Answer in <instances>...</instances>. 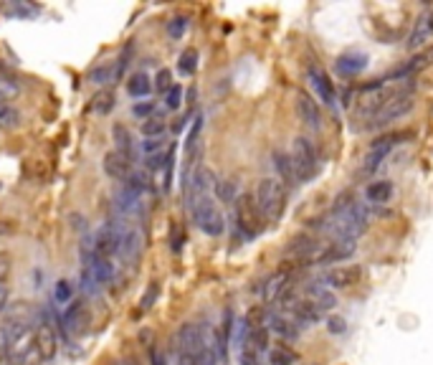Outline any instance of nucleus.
<instances>
[{"instance_id": "obj_21", "label": "nucleus", "mask_w": 433, "mask_h": 365, "mask_svg": "<svg viewBox=\"0 0 433 365\" xmlns=\"http://www.w3.org/2000/svg\"><path fill=\"white\" fill-rule=\"evenodd\" d=\"M431 61H433V49L418 51V54L403 63L401 69L390 76V79H415V74H418V71H423V69H428V66H431Z\"/></svg>"}, {"instance_id": "obj_47", "label": "nucleus", "mask_w": 433, "mask_h": 365, "mask_svg": "<svg viewBox=\"0 0 433 365\" xmlns=\"http://www.w3.org/2000/svg\"><path fill=\"white\" fill-rule=\"evenodd\" d=\"M117 365H125V363H117Z\"/></svg>"}, {"instance_id": "obj_14", "label": "nucleus", "mask_w": 433, "mask_h": 365, "mask_svg": "<svg viewBox=\"0 0 433 365\" xmlns=\"http://www.w3.org/2000/svg\"><path fill=\"white\" fill-rule=\"evenodd\" d=\"M296 114L304 127L309 130H322V109L320 101L314 99L309 92H296Z\"/></svg>"}, {"instance_id": "obj_3", "label": "nucleus", "mask_w": 433, "mask_h": 365, "mask_svg": "<svg viewBox=\"0 0 433 365\" xmlns=\"http://www.w3.org/2000/svg\"><path fill=\"white\" fill-rule=\"evenodd\" d=\"M185 206H188V214H190V218H193V223L201 228L206 236H220V233L226 231V218H223L218 203H215V198L211 193L188 198Z\"/></svg>"}, {"instance_id": "obj_24", "label": "nucleus", "mask_w": 433, "mask_h": 365, "mask_svg": "<svg viewBox=\"0 0 433 365\" xmlns=\"http://www.w3.org/2000/svg\"><path fill=\"white\" fill-rule=\"evenodd\" d=\"M271 160H274V168L279 171V180L287 185V188H296L299 185V178H296L294 168H291V163H289V155H284V152H274L271 155Z\"/></svg>"}, {"instance_id": "obj_18", "label": "nucleus", "mask_w": 433, "mask_h": 365, "mask_svg": "<svg viewBox=\"0 0 433 365\" xmlns=\"http://www.w3.org/2000/svg\"><path fill=\"white\" fill-rule=\"evenodd\" d=\"M266 328H269V333L279 335L282 340H299L301 335V325L294 320V317L289 315H279V312H274V315H269V320H266Z\"/></svg>"}, {"instance_id": "obj_15", "label": "nucleus", "mask_w": 433, "mask_h": 365, "mask_svg": "<svg viewBox=\"0 0 433 365\" xmlns=\"http://www.w3.org/2000/svg\"><path fill=\"white\" fill-rule=\"evenodd\" d=\"M301 297H304L307 302H312L320 312L337 307V295H334L330 287H325L322 282H307L301 287Z\"/></svg>"}, {"instance_id": "obj_13", "label": "nucleus", "mask_w": 433, "mask_h": 365, "mask_svg": "<svg viewBox=\"0 0 433 365\" xmlns=\"http://www.w3.org/2000/svg\"><path fill=\"white\" fill-rule=\"evenodd\" d=\"M433 41V11L418 13L413 20V28L408 33V41H406V49L408 51H421L423 46H428Z\"/></svg>"}, {"instance_id": "obj_26", "label": "nucleus", "mask_w": 433, "mask_h": 365, "mask_svg": "<svg viewBox=\"0 0 433 365\" xmlns=\"http://www.w3.org/2000/svg\"><path fill=\"white\" fill-rule=\"evenodd\" d=\"M20 120H23V114L18 112V107L0 99V130H15Z\"/></svg>"}, {"instance_id": "obj_6", "label": "nucleus", "mask_w": 433, "mask_h": 365, "mask_svg": "<svg viewBox=\"0 0 433 365\" xmlns=\"http://www.w3.org/2000/svg\"><path fill=\"white\" fill-rule=\"evenodd\" d=\"M415 107V99L413 94H403V97H396V99L385 101L383 107L377 109L372 117H368V120L363 122V127L360 130H368V132H375V130H385L388 125H393V122L403 120L406 114H410Z\"/></svg>"}, {"instance_id": "obj_46", "label": "nucleus", "mask_w": 433, "mask_h": 365, "mask_svg": "<svg viewBox=\"0 0 433 365\" xmlns=\"http://www.w3.org/2000/svg\"><path fill=\"white\" fill-rule=\"evenodd\" d=\"M6 302H8V290L3 287V284H0V312L6 309Z\"/></svg>"}, {"instance_id": "obj_16", "label": "nucleus", "mask_w": 433, "mask_h": 365, "mask_svg": "<svg viewBox=\"0 0 433 365\" xmlns=\"http://www.w3.org/2000/svg\"><path fill=\"white\" fill-rule=\"evenodd\" d=\"M368 63H370V58H368L365 51H347V54L337 56L334 71H337L339 76H345V79H355V76H360L368 69Z\"/></svg>"}, {"instance_id": "obj_5", "label": "nucleus", "mask_w": 433, "mask_h": 365, "mask_svg": "<svg viewBox=\"0 0 433 365\" xmlns=\"http://www.w3.org/2000/svg\"><path fill=\"white\" fill-rule=\"evenodd\" d=\"M410 137V132H390V135H383V137H377V140H372V145L368 147V152H365V158H363V163H360V171H358V175H363V178H370L372 173L380 168V165L388 160V155L393 150H396L398 145H401L403 140H408Z\"/></svg>"}, {"instance_id": "obj_20", "label": "nucleus", "mask_w": 433, "mask_h": 365, "mask_svg": "<svg viewBox=\"0 0 433 365\" xmlns=\"http://www.w3.org/2000/svg\"><path fill=\"white\" fill-rule=\"evenodd\" d=\"M104 173H107L112 180H120L125 182L127 178L132 175V160L125 158L122 152H107V158H104Z\"/></svg>"}, {"instance_id": "obj_7", "label": "nucleus", "mask_w": 433, "mask_h": 365, "mask_svg": "<svg viewBox=\"0 0 433 365\" xmlns=\"http://www.w3.org/2000/svg\"><path fill=\"white\" fill-rule=\"evenodd\" d=\"M233 223L239 228L244 239H256L261 228H264V218L258 214L256 198L253 195H239L233 203Z\"/></svg>"}, {"instance_id": "obj_33", "label": "nucleus", "mask_w": 433, "mask_h": 365, "mask_svg": "<svg viewBox=\"0 0 433 365\" xmlns=\"http://www.w3.org/2000/svg\"><path fill=\"white\" fill-rule=\"evenodd\" d=\"M185 31H188V18L185 16H175V18L168 20V36L172 41H180L185 36Z\"/></svg>"}, {"instance_id": "obj_31", "label": "nucleus", "mask_w": 433, "mask_h": 365, "mask_svg": "<svg viewBox=\"0 0 433 365\" xmlns=\"http://www.w3.org/2000/svg\"><path fill=\"white\" fill-rule=\"evenodd\" d=\"M195 69H198V51L195 49H188L180 54V61H177V71L182 76H193Z\"/></svg>"}, {"instance_id": "obj_34", "label": "nucleus", "mask_w": 433, "mask_h": 365, "mask_svg": "<svg viewBox=\"0 0 433 365\" xmlns=\"http://www.w3.org/2000/svg\"><path fill=\"white\" fill-rule=\"evenodd\" d=\"M94 112L96 114H109L114 109V92H99V94L94 97Z\"/></svg>"}, {"instance_id": "obj_9", "label": "nucleus", "mask_w": 433, "mask_h": 365, "mask_svg": "<svg viewBox=\"0 0 433 365\" xmlns=\"http://www.w3.org/2000/svg\"><path fill=\"white\" fill-rule=\"evenodd\" d=\"M363 279V269L360 264H345V266H332V269H327L317 282H322L325 287L330 290H350L355 284Z\"/></svg>"}, {"instance_id": "obj_22", "label": "nucleus", "mask_w": 433, "mask_h": 365, "mask_svg": "<svg viewBox=\"0 0 433 365\" xmlns=\"http://www.w3.org/2000/svg\"><path fill=\"white\" fill-rule=\"evenodd\" d=\"M393 182L390 180H370L368 188H365V201L372 203V206H385V203L393 198Z\"/></svg>"}, {"instance_id": "obj_12", "label": "nucleus", "mask_w": 433, "mask_h": 365, "mask_svg": "<svg viewBox=\"0 0 433 365\" xmlns=\"http://www.w3.org/2000/svg\"><path fill=\"white\" fill-rule=\"evenodd\" d=\"M307 79H309V87H312L314 97H317L322 104H327V107H334L337 92H334V84H332V79H330V74H327L322 66L312 63L307 69Z\"/></svg>"}, {"instance_id": "obj_25", "label": "nucleus", "mask_w": 433, "mask_h": 365, "mask_svg": "<svg viewBox=\"0 0 433 365\" xmlns=\"http://www.w3.org/2000/svg\"><path fill=\"white\" fill-rule=\"evenodd\" d=\"M89 82L96 84V87H107V84L117 82V76H114V61H101L99 66L89 71Z\"/></svg>"}, {"instance_id": "obj_45", "label": "nucleus", "mask_w": 433, "mask_h": 365, "mask_svg": "<svg viewBox=\"0 0 433 365\" xmlns=\"http://www.w3.org/2000/svg\"><path fill=\"white\" fill-rule=\"evenodd\" d=\"M177 365H198V360H195L193 355L177 353Z\"/></svg>"}, {"instance_id": "obj_43", "label": "nucleus", "mask_w": 433, "mask_h": 365, "mask_svg": "<svg viewBox=\"0 0 433 365\" xmlns=\"http://www.w3.org/2000/svg\"><path fill=\"white\" fill-rule=\"evenodd\" d=\"M54 299H56V304H69L71 302V284L58 282L56 290H54Z\"/></svg>"}, {"instance_id": "obj_27", "label": "nucleus", "mask_w": 433, "mask_h": 365, "mask_svg": "<svg viewBox=\"0 0 433 365\" xmlns=\"http://www.w3.org/2000/svg\"><path fill=\"white\" fill-rule=\"evenodd\" d=\"M296 353L291 347H284V345H274L269 347V353H266V365H296Z\"/></svg>"}, {"instance_id": "obj_37", "label": "nucleus", "mask_w": 433, "mask_h": 365, "mask_svg": "<svg viewBox=\"0 0 433 365\" xmlns=\"http://www.w3.org/2000/svg\"><path fill=\"white\" fill-rule=\"evenodd\" d=\"M215 195H218L220 201H226V203H236V182L231 180H223V182H215Z\"/></svg>"}, {"instance_id": "obj_42", "label": "nucleus", "mask_w": 433, "mask_h": 365, "mask_svg": "<svg viewBox=\"0 0 433 365\" xmlns=\"http://www.w3.org/2000/svg\"><path fill=\"white\" fill-rule=\"evenodd\" d=\"M132 114L134 117H139V120H150L152 114H155V101L144 99V101H137L132 107Z\"/></svg>"}, {"instance_id": "obj_17", "label": "nucleus", "mask_w": 433, "mask_h": 365, "mask_svg": "<svg viewBox=\"0 0 433 365\" xmlns=\"http://www.w3.org/2000/svg\"><path fill=\"white\" fill-rule=\"evenodd\" d=\"M89 322H92V317H89V309L84 307V302H69L61 317V330H66L69 335H82L87 333Z\"/></svg>"}, {"instance_id": "obj_35", "label": "nucleus", "mask_w": 433, "mask_h": 365, "mask_svg": "<svg viewBox=\"0 0 433 365\" xmlns=\"http://www.w3.org/2000/svg\"><path fill=\"white\" fill-rule=\"evenodd\" d=\"M20 94V87L13 79H8L6 74H0V99L3 101H11Z\"/></svg>"}, {"instance_id": "obj_29", "label": "nucleus", "mask_w": 433, "mask_h": 365, "mask_svg": "<svg viewBox=\"0 0 433 365\" xmlns=\"http://www.w3.org/2000/svg\"><path fill=\"white\" fill-rule=\"evenodd\" d=\"M0 11L6 13V16H11V18H33V16H38L36 6H28V3H20V0L0 6Z\"/></svg>"}, {"instance_id": "obj_40", "label": "nucleus", "mask_w": 433, "mask_h": 365, "mask_svg": "<svg viewBox=\"0 0 433 365\" xmlns=\"http://www.w3.org/2000/svg\"><path fill=\"white\" fill-rule=\"evenodd\" d=\"M327 333L330 335H345L347 333V320L339 315H330L327 317Z\"/></svg>"}, {"instance_id": "obj_36", "label": "nucleus", "mask_w": 433, "mask_h": 365, "mask_svg": "<svg viewBox=\"0 0 433 365\" xmlns=\"http://www.w3.org/2000/svg\"><path fill=\"white\" fill-rule=\"evenodd\" d=\"M239 363L241 365H266L264 363V355L258 353V350H253L251 345H244L239 350Z\"/></svg>"}, {"instance_id": "obj_11", "label": "nucleus", "mask_w": 433, "mask_h": 365, "mask_svg": "<svg viewBox=\"0 0 433 365\" xmlns=\"http://www.w3.org/2000/svg\"><path fill=\"white\" fill-rule=\"evenodd\" d=\"M208 335L201 325H195V322H185L180 330H177V353H185V355H193L198 358V353L203 350V345L208 342Z\"/></svg>"}, {"instance_id": "obj_30", "label": "nucleus", "mask_w": 433, "mask_h": 365, "mask_svg": "<svg viewBox=\"0 0 433 365\" xmlns=\"http://www.w3.org/2000/svg\"><path fill=\"white\" fill-rule=\"evenodd\" d=\"M165 130H168V125H165L163 117H150V120H144L142 127H139L142 137H165Z\"/></svg>"}, {"instance_id": "obj_2", "label": "nucleus", "mask_w": 433, "mask_h": 365, "mask_svg": "<svg viewBox=\"0 0 433 365\" xmlns=\"http://www.w3.org/2000/svg\"><path fill=\"white\" fill-rule=\"evenodd\" d=\"M253 198H256L258 214H261L264 223H279L284 211H287L289 188L279 178H261Z\"/></svg>"}, {"instance_id": "obj_4", "label": "nucleus", "mask_w": 433, "mask_h": 365, "mask_svg": "<svg viewBox=\"0 0 433 365\" xmlns=\"http://www.w3.org/2000/svg\"><path fill=\"white\" fill-rule=\"evenodd\" d=\"M287 155L299 182H309L320 173V155H317V147H314V142L309 137L291 140V147H289Z\"/></svg>"}, {"instance_id": "obj_28", "label": "nucleus", "mask_w": 433, "mask_h": 365, "mask_svg": "<svg viewBox=\"0 0 433 365\" xmlns=\"http://www.w3.org/2000/svg\"><path fill=\"white\" fill-rule=\"evenodd\" d=\"M112 135H114V142H117V152H122L125 158L132 160L134 158V142H132V135L127 132V127L117 125L112 130Z\"/></svg>"}, {"instance_id": "obj_10", "label": "nucleus", "mask_w": 433, "mask_h": 365, "mask_svg": "<svg viewBox=\"0 0 433 365\" xmlns=\"http://www.w3.org/2000/svg\"><path fill=\"white\" fill-rule=\"evenodd\" d=\"M355 252H358V241L332 239L330 244H322L320 254L314 256L312 264H339V261H347V259L355 256Z\"/></svg>"}, {"instance_id": "obj_23", "label": "nucleus", "mask_w": 433, "mask_h": 365, "mask_svg": "<svg viewBox=\"0 0 433 365\" xmlns=\"http://www.w3.org/2000/svg\"><path fill=\"white\" fill-rule=\"evenodd\" d=\"M152 89H155V84L150 82V76L144 74V71L132 74L130 76V82H127V94L134 97V99H147Z\"/></svg>"}, {"instance_id": "obj_44", "label": "nucleus", "mask_w": 433, "mask_h": 365, "mask_svg": "<svg viewBox=\"0 0 433 365\" xmlns=\"http://www.w3.org/2000/svg\"><path fill=\"white\" fill-rule=\"evenodd\" d=\"M150 363L152 365H168V360H165V355L157 350V347H152L150 350Z\"/></svg>"}, {"instance_id": "obj_19", "label": "nucleus", "mask_w": 433, "mask_h": 365, "mask_svg": "<svg viewBox=\"0 0 433 365\" xmlns=\"http://www.w3.org/2000/svg\"><path fill=\"white\" fill-rule=\"evenodd\" d=\"M291 287V271L289 269H279V271H274L269 279H266V284H264V299L266 302H279L282 299V295L284 292Z\"/></svg>"}, {"instance_id": "obj_41", "label": "nucleus", "mask_w": 433, "mask_h": 365, "mask_svg": "<svg viewBox=\"0 0 433 365\" xmlns=\"http://www.w3.org/2000/svg\"><path fill=\"white\" fill-rule=\"evenodd\" d=\"M155 89H157V92H163V94H168L170 89H172V74H170V69H160V71H157Z\"/></svg>"}, {"instance_id": "obj_1", "label": "nucleus", "mask_w": 433, "mask_h": 365, "mask_svg": "<svg viewBox=\"0 0 433 365\" xmlns=\"http://www.w3.org/2000/svg\"><path fill=\"white\" fill-rule=\"evenodd\" d=\"M370 226V216H368V208L363 203H358L352 195H339L337 203H334L332 214L327 216L325 221V231L332 236V239H350L358 241L365 231Z\"/></svg>"}, {"instance_id": "obj_32", "label": "nucleus", "mask_w": 433, "mask_h": 365, "mask_svg": "<svg viewBox=\"0 0 433 365\" xmlns=\"http://www.w3.org/2000/svg\"><path fill=\"white\" fill-rule=\"evenodd\" d=\"M168 140L165 137H144L139 142V152H142V158H150V155H157V152H165L168 150Z\"/></svg>"}, {"instance_id": "obj_8", "label": "nucleus", "mask_w": 433, "mask_h": 365, "mask_svg": "<svg viewBox=\"0 0 433 365\" xmlns=\"http://www.w3.org/2000/svg\"><path fill=\"white\" fill-rule=\"evenodd\" d=\"M36 350L41 355V360H51L58 350V335H56V325H54V315L49 309H44L38 315V325H36Z\"/></svg>"}, {"instance_id": "obj_38", "label": "nucleus", "mask_w": 433, "mask_h": 365, "mask_svg": "<svg viewBox=\"0 0 433 365\" xmlns=\"http://www.w3.org/2000/svg\"><path fill=\"white\" fill-rule=\"evenodd\" d=\"M180 104H182V87L180 84H172V89L165 94V107L170 112H175V109H180Z\"/></svg>"}, {"instance_id": "obj_39", "label": "nucleus", "mask_w": 433, "mask_h": 365, "mask_svg": "<svg viewBox=\"0 0 433 365\" xmlns=\"http://www.w3.org/2000/svg\"><path fill=\"white\" fill-rule=\"evenodd\" d=\"M160 297V284L152 282L150 287H147V292L142 295V299H139V312H147V309L155 304V299Z\"/></svg>"}]
</instances>
